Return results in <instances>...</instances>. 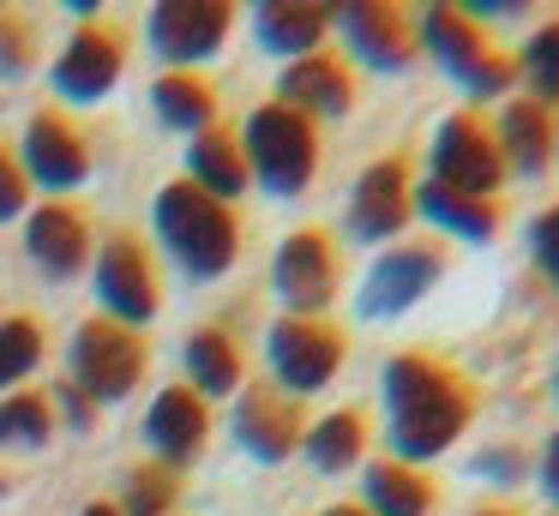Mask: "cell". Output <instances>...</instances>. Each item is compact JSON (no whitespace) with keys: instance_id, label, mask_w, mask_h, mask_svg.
<instances>
[{"instance_id":"obj_1","label":"cell","mask_w":559,"mask_h":516,"mask_svg":"<svg viewBox=\"0 0 559 516\" xmlns=\"http://www.w3.org/2000/svg\"><path fill=\"white\" fill-rule=\"evenodd\" d=\"M475 420V384L433 355H397L385 367V439L397 463L421 468L457 444Z\"/></svg>"},{"instance_id":"obj_2","label":"cell","mask_w":559,"mask_h":516,"mask_svg":"<svg viewBox=\"0 0 559 516\" xmlns=\"http://www.w3.org/2000/svg\"><path fill=\"white\" fill-rule=\"evenodd\" d=\"M157 235L187 276H223L241 252V228H235L229 204L199 192L193 180H169L157 192Z\"/></svg>"},{"instance_id":"obj_3","label":"cell","mask_w":559,"mask_h":516,"mask_svg":"<svg viewBox=\"0 0 559 516\" xmlns=\"http://www.w3.org/2000/svg\"><path fill=\"white\" fill-rule=\"evenodd\" d=\"M241 156H247V175L259 180L265 192L277 199H301L319 175V132L307 115L283 103H265L247 115V139H241Z\"/></svg>"},{"instance_id":"obj_4","label":"cell","mask_w":559,"mask_h":516,"mask_svg":"<svg viewBox=\"0 0 559 516\" xmlns=\"http://www.w3.org/2000/svg\"><path fill=\"white\" fill-rule=\"evenodd\" d=\"M421 48L463 84L469 96L511 91V60L487 43V31L463 7H427L421 12Z\"/></svg>"},{"instance_id":"obj_5","label":"cell","mask_w":559,"mask_h":516,"mask_svg":"<svg viewBox=\"0 0 559 516\" xmlns=\"http://www.w3.org/2000/svg\"><path fill=\"white\" fill-rule=\"evenodd\" d=\"M145 379V343L115 319H91L73 336V391L91 403H121Z\"/></svg>"},{"instance_id":"obj_6","label":"cell","mask_w":559,"mask_h":516,"mask_svg":"<svg viewBox=\"0 0 559 516\" xmlns=\"http://www.w3.org/2000/svg\"><path fill=\"white\" fill-rule=\"evenodd\" d=\"M499 180H506V156H499V139L487 132V120L451 115L433 132V187L463 192V199H493Z\"/></svg>"},{"instance_id":"obj_7","label":"cell","mask_w":559,"mask_h":516,"mask_svg":"<svg viewBox=\"0 0 559 516\" xmlns=\"http://www.w3.org/2000/svg\"><path fill=\"white\" fill-rule=\"evenodd\" d=\"M271 283H277V300L289 307V319H319L337 300V247H331L325 228H295L277 247Z\"/></svg>"},{"instance_id":"obj_8","label":"cell","mask_w":559,"mask_h":516,"mask_svg":"<svg viewBox=\"0 0 559 516\" xmlns=\"http://www.w3.org/2000/svg\"><path fill=\"white\" fill-rule=\"evenodd\" d=\"M265 355L289 396L325 391L343 367V331H331L325 319H277L265 336Z\"/></svg>"},{"instance_id":"obj_9","label":"cell","mask_w":559,"mask_h":516,"mask_svg":"<svg viewBox=\"0 0 559 516\" xmlns=\"http://www.w3.org/2000/svg\"><path fill=\"white\" fill-rule=\"evenodd\" d=\"M439 276H445V247H433V240H403V247H391L367 271L361 319H397V312H409L415 300H427V288H439Z\"/></svg>"},{"instance_id":"obj_10","label":"cell","mask_w":559,"mask_h":516,"mask_svg":"<svg viewBox=\"0 0 559 516\" xmlns=\"http://www.w3.org/2000/svg\"><path fill=\"white\" fill-rule=\"evenodd\" d=\"M97 300L109 307L115 324H127V331H139V324L157 319V307H163L157 271H151L145 247H139L133 235H115L109 247H103V259H97Z\"/></svg>"},{"instance_id":"obj_11","label":"cell","mask_w":559,"mask_h":516,"mask_svg":"<svg viewBox=\"0 0 559 516\" xmlns=\"http://www.w3.org/2000/svg\"><path fill=\"white\" fill-rule=\"evenodd\" d=\"M331 24L355 48V60H367L373 72H403L415 60V24L391 0H349V7L331 12Z\"/></svg>"},{"instance_id":"obj_12","label":"cell","mask_w":559,"mask_h":516,"mask_svg":"<svg viewBox=\"0 0 559 516\" xmlns=\"http://www.w3.org/2000/svg\"><path fill=\"white\" fill-rule=\"evenodd\" d=\"M229 24H235L229 0H163L151 12V48L175 67H193V60L217 55Z\"/></svg>"},{"instance_id":"obj_13","label":"cell","mask_w":559,"mask_h":516,"mask_svg":"<svg viewBox=\"0 0 559 516\" xmlns=\"http://www.w3.org/2000/svg\"><path fill=\"white\" fill-rule=\"evenodd\" d=\"M409 216H415V187L403 156H385L355 180V199H349L355 240H397L409 228Z\"/></svg>"},{"instance_id":"obj_14","label":"cell","mask_w":559,"mask_h":516,"mask_svg":"<svg viewBox=\"0 0 559 516\" xmlns=\"http://www.w3.org/2000/svg\"><path fill=\"white\" fill-rule=\"evenodd\" d=\"M19 168H25V180H37V187H49V192H73L79 180L91 175V151L55 108H43L25 127V163Z\"/></svg>"},{"instance_id":"obj_15","label":"cell","mask_w":559,"mask_h":516,"mask_svg":"<svg viewBox=\"0 0 559 516\" xmlns=\"http://www.w3.org/2000/svg\"><path fill=\"white\" fill-rule=\"evenodd\" d=\"M121 67H127L121 36L103 31V24H85V31L61 48V60H55V91H61L67 103H97V96L115 91Z\"/></svg>"},{"instance_id":"obj_16","label":"cell","mask_w":559,"mask_h":516,"mask_svg":"<svg viewBox=\"0 0 559 516\" xmlns=\"http://www.w3.org/2000/svg\"><path fill=\"white\" fill-rule=\"evenodd\" d=\"M301 420H295L289 396H277L271 384H253V391H241V408H235V439H241L247 456H259V463H283V456L301 451Z\"/></svg>"},{"instance_id":"obj_17","label":"cell","mask_w":559,"mask_h":516,"mask_svg":"<svg viewBox=\"0 0 559 516\" xmlns=\"http://www.w3.org/2000/svg\"><path fill=\"white\" fill-rule=\"evenodd\" d=\"M277 103L283 108H295V115H349V103H355V79H349V67H343L337 55H307V60H289V72H283V84H277Z\"/></svg>"},{"instance_id":"obj_18","label":"cell","mask_w":559,"mask_h":516,"mask_svg":"<svg viewBox=\"0 0 559 516\" xmlns=\"http://www.w3.org/2000/svg\"><path fill=\"white\" fill-rule=\"evenodd\" d=\"M25 252H31V264H37L43 276H61V283L79 276V264H85V252H91L85 216H79L73 204H43V211H31Z\"/></svg>"},{"instance_id":"obj_19","label":"cell","mask_w":559,"mask_h":516,"mask_svg":"<svg viewBox=\"0 0 559 516\" xmlns=\"http://www.w3.org/2000/svg\"><path fill=\"white\" fill-rule=\"evenodd\" d=\"M205 432H211V420H205V396H193L187 384L163 391L157 403H151V415H145V439H151V451L163 456V468L193 463L199 444H205Z\"/></svg>"},{"instance_id":"obj_20","label":"cell","mask_w":559,"mask_h":516,"mask_svg":"<svg viewBox=\"0 0 559 516\" xmlns=\"http://www.w3.org/2000/svg\"><path fill=\"white\" fill-rule=\"evenodd\" d=\"M253 31H259V48H271V55H283V60H307L325 43L331 12L313 7V0H265V7L253 12Z\"/></svg>"},{"instance_id":"obj_21","label":"cell","mask_w":559,"mask_h":516,"mask_svg":"<svg viewBox=\"0 0 559 516\" xmlns=\"http://www.w3.org/2000/svg\"><path fill=\"white\" fill-rule=\"evenodd\" d=\"M361 511L367 516H427L433 511V480L421 468L397 463V456H379L361 475Z\"/></svg>"},{"instance_id":"obj_22","label":"cell","mask_w":559,"mask_h":516,"mask_svg":"<svg viewBox=\"0 0 559 516\" xmlns=\"http://www.w3.org/2000/svg\"><path fill=\"white\" fill-rule=\"evenodd\" d=\"M499 156H506V168H518V175H542L547 163H554V115L547 108H535L530 96H518V103L499 108Z\"/></svg>"},{"instance_id":"obj_23","label":"cell","mask_w":559,"mask_h":516,"mask_svg":"<svg viewBox=\"0 0 559 516\" xmlns=\"http://www.w3.org/2000/svg\"><path fill=\"white\" fill-rule=\"evenodd\" d=\"M415 211H421L433 228H445L451 240H469V247H481V240L499 235L493 199H463V192H445V187H433V180L415 187Z\"/></svg>"},{"instance_id":"obj_24","label":"cell","mask_w":559,"mask_h":516,"mask_svg":"<svg viewBox=\"0 0 559 516\" xmlns=\"http://www.w3.org/2000/svg\"><path fill=\"white\" fill-rule=\"evenodd\" d=\"M187 391L193 396H229L241 391V348L229 343V331L205 324V331L187 336Z\"/></svg>"},{"instance_id":"obj_25","label":"cell","mask_w":559,"mask_h":516,"mask_svg":"<svg viewBox=\"0 0 559 516\" xmlns=\"http://www.w3.org/2000/svg\"><path fill=\"white\" fill-rule=\"evenodd\" d=\"M301 451L319 475H349L367 456V420L355 415V408H337V415H325L319 427L301 432Z\"/></svg>"},{"instance_id":"obj_26","label":"cell","mask_w":559,"mask_h":516,"mask_svg":"<svg viewBox=\"0 0 559 516\" xmlns=\"http://www.w3.org/2000/svg\"><path fill=\"white\" fill-rule=\"evenodd\" d=\"M187 168H193V187H199V192H211L217 204H229L235 192H241L247 180H253V175H247L241 144H235L229 132H217V127L193 139V151H187Z\"/></svg>"},{"instance_id":"obj_27","label":"cell","mask_w":559,"mask_h":516,"mask_svg":"<svg viewBox=\"0 0 559 516\" xmlns=\"http://www.w3.org/2000/svg\"><path fill=\"white\" fill-rule=\"evenodd\" d=\"M151 103H157V115L169 120L175 132H211V120H217V96H211V84L193 79V72H169V79H157Z\"/></svg>"},{"instance_id":"obj_28","label":"cell","mask_w":559,"mask_h":516,"mask_svg":"<svg viewBox=\"0 0 559 516\" xmlns=\"http://www.w3.org/2000/svg\"><path fill=\"white\" fill-rule=\"evenodd\" d=\"M518 72H523V84H530V103L554 115V108H559V19L542 24V31L523 43Z\"/></svg>"},{"instance_id":"obj_29","label":"cell","mask_w":559,"mask_h":516,"mask_svg":"<svg viewBox=\"0 0 559 516\" xmlns=\"http://www.w3.org/2000/svg\"><path fill=\"white\" fill-rule=\"evenodd\" d=\"M49 432H55V420H49V403H43V396L19 391V396H7V403H0V444L43 451V444H49Z\"/></svg>"},{"instance_id":"obj_30","label":"cell","mask_w":559,"mask_h":516,"mask_svg":"<svg viewBox=\"0 0 559 516\" xmlns=\"http://www.w3.org/2000/svg\"><path fill=\"white\" fill-rule=\"evenodd\" d=\"M175 492H181L175 468H163V463L133 468V480H127V499H121V516H169Z\"/></svg>"},{"instance_id":"obj_31","label":"cell","mask_w":559,"mask_h":516,"mask_svg":"<svg viewBox=\"0 0 559 516\" xmlns=\"http://www.w3.org/2000/svg\"><path fill=\"white\" fill-rule=\"evenodd\" d=\"M43 360L37 319H0V384H19Z\"/></svg>"},{"instance_id":"obj_32","label":"cell","mask_w":559,"mask_h":516,"mask_svg":"<svg viewBox=\"0 0 559 516\" xmlns=\"http://www.w3.org/2000/svg\"><path fill=\"white\" fill-rule=\"evenodd\" d=\"M530 247H535V264H542V276L554 283V295H559V204H554V211L535 216Z\"/></svg>"},{"instance_id":"obj_33","label":"cell","mask_w":559,"mask_h":516,"mask_svg":"<svg viewBox=\"0 0 559 516\" xmlns=\"http://www.w3.org/2000/svg\"><path fill=\"white\" fill-rule=\"evenodd\" d=\"M25 199H31L25 168H19V163H13V151L0 144V223H13V216L25 211Z\"/></svg>"},{"instance_id":"obj_34","label":"cell","mask_w":559,"mask_h":516,"mask_svg":"<svg viewBox=\"0 0 559 516\" xmlns=\"http://www.w3.org/2000/svg\"><path fill=\"white\" fill-rule=\"evenodd\" d=\"M25 43H31L25 24L0 12V72H25V67H31V48H25Z\"/></svg>"},{"instance_id":"obj_35","label":"cell","mask_w":559,"mask_h":516,"mask_svg":"<svg viewBox=\"0 0 559 516\" xmlns=\"http://www.w3.org/2000/svg\"><path fill=\"white\" fill-rule=\"evenodd\" d=\"M475 475H487L493 487H518V480H523V456L518 451H487V456H475Z\"/></svg>"},{"instance_id":"obj_36","label":"cell","mask_w":559,"mask_h":516,"mask_svg":"<svg viewBox=\"0 0 559 516\" xmlns=\"http://www.w3.org/2000/svg\"><path fill=\"white\" fill-rule=\"evenodd\" d=\"M61 408H67V420L85 432V427H91V408H97V403H91V396H79L73 384H61Z\"/></svg>"},{"instance_id":"obj_37","label":"cell","mask_w":559,"mask_h":516,"mask_svg":"<svg viewBox=\"0 0 559 516\" xmlns=\"http://www.w3.org/2000/svg\"><path fill=\"white\" fill-rule=\"evenodd\" d=\"M542 487H547V499L559 504V432L547 439V451H542Z\"/></svg>"},{"instance_id":"obj_38","label":"cell","mask_w":559,"mask_h":516,"mask_svg":"<svg viewBox=\"0 0 559 516\" xmlns=\"http://www.w3.org/2000/svg\"><path fill=\"white\" fill-rule=\"evenodd\" d=\"M325 516H367V511H361V504H331Z\"/></svg>"},{"instance_id":"obj_39","label":"cell","mask_w":559,"mask_h":516,"mask_svg":"<svg viewBox=\"0 0 559 516\" xmlns=\"http://www.w3.org/2000/svg\"><path fill=\"white\" fill-rule=\"evenodd\" d=\"M79 516H121V511H115V504H85Z\"/></svg>"},{"instance_id":"obj_40","label":"cell","mask_w":559,"mask_h":516,"mask_svg":"<svg viewBox=\"0 0 559 516\" xmlns=\"http://www.w3.org/2000/svg\"><path fill=\"white\" fill-rule=\"evenodd\" d=\"M475 516H511V511H475Z\"/></svg>"},{"instance_id":"obj_41","label":"cell","mask_w":559,"mask_h":516,"mask_svg":"<svg viewBox=\"0 0 559 516\" xmlns=\"http://www.w3.org/2000/svg\"><path fill=\"white\" fill-rule=\"evenodd\" d=\"M554 396H559V379H554Z\"/></svg>"}]
</instances>
